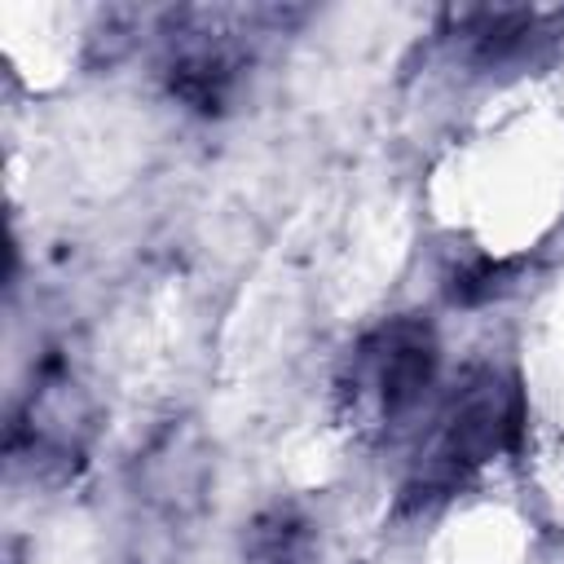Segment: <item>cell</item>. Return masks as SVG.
Returning a JSON list of instances; mask_svg holds the SVG:
<instances>
[{"label": "cell", "mask_w": 564, "mask_h": 564, "mask_svg": "<svg viewBox=\"0 0 564 564\" xmlns=\"http://www.w3.org/2000/svg\"><path fill=\"white\" fill-rule=\"evenodd\" d=\"M524 419L529 405L516 370L498 361L467 366L441 397L432 427L423 432V445L410 458L397 511H427L454 498L494 458L516 454L524 441Z\"/></svg>", "instance_id": "cell-1"}, {"label": "cell", "mask_w": 564, "mask_h": 564, "mask_svg": "<svg viewBox=\"0 0 564 564\" xmlns=\"http://www.w3.org/2000/svg\"><path fill=\"white\" fill-rule=\"evenodd\" d=\"M441 344L427 317L397 313L370 326L344 357L335 379L339 419L370 441L392 436L432 392Z\"/></svg>", "instance_id": "cell-2"}, {"label": "cell", "mask_w": 564, "mask_h": 564, "mask_svg": "<svg viewBox=\"0 0 564 564\" xmlns=\"http://www.w3.org/2000/svg\"><path fill=\"white\" fill-rule=\"evenodd\" d=\"M260 13V9H256ZM238 9H181L167 22V53H163V84L167 93L203 115L216 119L242 93L251 66V18Z\"/></svg>", "instance_id": "cell-3"}, {"label": "cell", "mask_w": 564, "mask_h": 564, "mask_svg": "<svg viewBox=\"0 0 564 564\" xmlns=\"http://www.w3.org/2000/svg\"><path fill=\"white\" fill-rule=\"evenodd\" d=\"M93 392L79 383L62 352H48L22 410L9 423V458L31 480H70L93 441Z\"/></svg>", "instance_id": "cell-4"}, {"label": "cell", "mask_w": 564, "mask_h": 564, "mask_svg": "<svg viewBox=\"0 0 564 564\" xmlns=\"http://www.w3.org/2000/svg\"><path fill=\"white\" fill-rule=\"evenodd\" d=\"M454 44V57H463L476 70H502L533 62L551 40L555 22L538 9H454L445 13V31Z\"/></svg>", "instance_id": "cell-5"}, {"label": "cell", "mask_w": 564, "mask_h": 564, "mask_svg": "<svg viewBox=\"0 0 564 564\" xmlns=\"http://www.w3.org/2000/svg\"><path fill=\"white\" fill-rule=\"evenodd\" d=\"M317 529L295 502H269L238 538L234 564H313Z\"/></svg>", "instance_id": "cell-6"}, {"label": "cell", "mask_w": 564, "mask_h": 564, "mask_svg": "<svg viewBox=\"0 0 564 564\" xmlns=\"http://www.w3.org/2000/svg\"><path fill=\"white\" fill-rule=\"evenodd\" d=\"M516 269H520L516 260H489V256H480L471 264H458L449 273V282H445V300L458 304V308L489 304L494 295H502V291L516 286Z\"/></svg>", "instance_id": "cell-7"}]
</instances>
